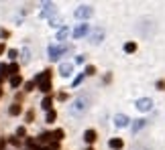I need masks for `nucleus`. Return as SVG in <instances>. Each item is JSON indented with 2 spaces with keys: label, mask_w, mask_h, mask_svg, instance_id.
Returning <instances> with one entry per match:
<instances>
[{
  "label": "nucleus",
  "mask_w": 165,
  "mask_h": 150,
  "mask_svg": "<svg viewBox=\"0 0 165 150\" xmlns=\"http://www.w3.org/2000/svg\"><path fill=\"white\" fill-rule=\"evenodd\" d=\"M88 106H90V99H88L86 95H80V97H76V99L72 102L69 114H72V116H82L84 111L88 110Z\"/></svg>",
  "instance_id": "nucleus-1"
},
{
  "label": "nucleus",
  "mask_w": 165,
  "mask_h": 150,
  "mask_svg": "<svg viewBox=\"0 0 165 150\" xmlns=\"http://www.w3.org/2000/svg\"><path fill=\"white\" fill-rule=\"evenodd\" d=\"M92 14H94V10L90 8V6H80V8L73 12V16H76V18H90Z\"/></svg>",
  "instance_id": "nucleus-2"
},
{
  "label": "nucleus",
  "mask_w": 165,
  "mask_h": 150,
  "mask_svg": "<svg viewBox=\"0 0 165 150\" xmlns=\"http://www.w3.org/2000/svg\"><path fill=\"white\" fill-rule=\"evenodd\" d=\"M37 81H39V87H41V91H49V71H45L43 75H39L37 77Z\"/></svg>",
  "instance_id": "nucleus-3"
},
{
  "label": "nucleus",
  "mask_w": 165,
  "mask_h": 150,
  "mask_svg": "<svg viewBox=\"0 0 165 150\" xmlns=\"http://www.w3.org/2000/svg\"><path fill=\"white\" fill-rule=\"evenodd\" d=\"M137 107L141 111H149L153 107V102H151L149 97H141V99H137Z\"/></svg>",
  "instance_id": "nucleus-4"
},
{
  "label": "nucleus",
  "mask_w": 165,
  "mask_h": 150,
  "mask_svg": "<svg viewBox=\"0 0 165 150\" xmlns=\"http://www.w3.org/2000/svg\"><path fill=\"white\" fill-rule=\"evenodd\" d=\"M67 51V47H49V57L51 59H57L61 53H65Z\"/></svg>",
  "instance_id": "nucleus-5"
},
{
  "label": "nucleus",
  "mask_w": 165,
  "mask_h": 150,
  "mask_svg": "<svg viewBox=\"0 0 165 150\" xmlns=\"http://www.w3.org/2000/svg\"><path fill=\"white\" fill-rule=\"evenodd\" d=\"M72 71H73V65L72 63H61V65H59V73H61L63 77H69Z\"/></svg>",
  "instance_id": "nucleus-6"
},
{
  "label": "nucleus",
  "mask_w": 165,
  "mask_h": 150,
  "mask_svg": "<svg viewBox=\"0 0 165 150\" xmlns=\"http://www.w3.org/2000/svg\"><path fill=\"white\" fill-rule=\"evenodd\" d=\"M114 124H116L118 128H124V126H128V118H126L124 114H118V116L114 118Z\"/></svg>",
  "instance_id": "nucleus-7"
},
{
  "label": "nucleus",
  "mask_w": 165,
  "mask_h": 150,
  "mask_svg": "<svg viewBox=\"0 0 165 150\" xmlns=\"http://www.w3.org/2000/svg\"><path fill=\"white\" fill-rule=\"evenodd\" d=\"M88 33V24H80L78 29L73 30V37H76V39H78V37H84V34Z\"/></svg>",
  "instance_id": "nucleus-8"
},
{
  "label": "nucleus",
  "mask_w": 165,
  "mask_h": 150,
  "mask_svg": "<svg viewBox=\"0 0 165 150\" xmlns=\"http://www.w3.org/2000/svg\"><path fill=\"white\" fill-rule=\"evenodd\" d=\"M102 37H104V30L102 29H96V30H94V34H92V43H100Z\"/></svg>",
  "instance_id": "nucleus-9"
},
{
  "label": "nucleus",
  "mask_w": 165,
  "mask_h": 150,
  "mask_svg": "<svg viewBox=\"0 0 165 150\" xmlns=\"http://www.w3.org/2000/svg\"><path fill=\"white\" fill-rule=\"evenodd\" d=\"M84 138H86V142H94V140H96V132H94V130H88L86 134H84Z\"/></svg>",
  "instance_id": "nucleus-10"
},
{
  "label": "nucleus",
  "mask_w": 165,
  "mask_h": 150,
  "mask_svg": "<svg viewBox=\"0 0 165 150\" xmlns=\"http://www.w3.org/2000/svg\"><path fill=\"white\" fill-rule=\"evenodd\" d=\"M110 148H114V150H120V148H122V140H118V138L110 140Z\"/></svg>",
  "instance_id": "nucleus-11"
},
{
  "label": "nucleus",
  "mask_w": 165,
  "mask_h": 150,
  "mask_svg": "<svg viewBox=\"0 0 165 150\" xmlns=\"http://www.w3.org/2000/svg\"><path fill=\"white\" fill-rule=\"evenodd\" d=\"M135 49H137V45H135V43H128V45H124V51H126V53H132Z\"/></svg>",
  "instance_id": "nucleus-12"
},
{
  "label": "nucleus",
  "mask_w": 165,
  "mask_h": 150,
  "mask_svg": "<svg viewBox=\"0 0 165 150\" xmlns=\"http://www.w3.org/2000/svg\"><path fill=\"white\" fill-rule=\"evenodd\" d=\"M65 37H67V29H61V30H59V34H57V39H59V41H63Z\"/></svg>",
  "instance_id": "nucleus-13"
},
{
  "label": "nucleus",
  "mask_w": 165,
  "mask_h": 150,
  "mask_svg": "<svg viewBox=\"0 0 165 150\" xmlns=\"http://www.w3.org/2000/svg\"><path fill=\"white\" fill-rule=\"evenodd\" d=\"M143 126H145V120H139V122L135 124V132H137V130H141Z\"/></svg>",
  "instance_id": "nucleus-14"
},
{
  "label": "nucleus",
  "mask_w": 165,
  "mask_h": 150,
  "mask_svg": "<svg viewBox=\"0 0 165 150\" xmlns=\"http://www.w3.org/2000/svg\"><path fill=\"white\" fill-rule=\"evenodd\" d=\"M23 61H24V63L29 61V49H23Z\"/></svg>",
  "instance_id": "nucleus-15"
},
{
  "label": "nucleus",
  "mask_w": 165,
  "mask_h": 150,
  "mask_svg": "<svg viewBox=\"0 0 165 150\" xmlns=\"http://www.w3.org/2000/svg\"><path fill=\"white\" fill-rule=\"evenodd\" d=\"M19 111H20V107H19V106H12V107H10V114H12V116H16Z\"/></svg>",
  "instance_id": "nucleus-16"
},
{
  "label": "nucleus",
  "mask_w": 165,
  "mask_h": 150,
  "mask_svg": "<svg viewBox=\"0 0 165 150\" xmlns=\"http://www.w3.org/2000/svg\"><path fill=\"white\" fill-rule=\"evenodd\" d=\"M55 120V111H49L47 114V122H53Z\"/></svg>",
  "instance_id": "nucleus-17"
},
{
  "label": "nucleus",
  "mask_w": 165,
  "mask_h": 150,
  "mask_svg": "<svg viewBox=\"0 0 165 150\" xmlns=\"http://www.w3.org/2000/svg\"><path fill=\"white\" fill-rule=\"evenodd\" d=\"M10 83H12V85H19V83H20V77H12V79H10Z\"/></svg>",
  "instance_id": "nucleus-18"
},
{
  "label": "nucleus",
  "mask_w": 165,
  "mask_h": 150,
  "mask_svg": "<svg viewBox=\"0 0 165 150\" xmlns=\"http://www.w3.org/2000/svg\"><path fill=\"white\" fill-rule=\"evenodd\" d=\"M49 106H51V99H49V97H47V99H45V102H43V107H45V110H47Z\"/></svg>",
  "instance_id": "nucleus-19"
}]
</instances>
